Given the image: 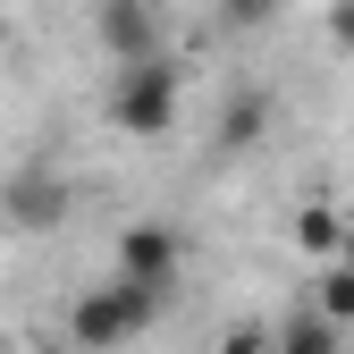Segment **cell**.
<instances>
[{"label": "cell", "mask_w": 354, "mask_h": 354, "mask_svg": "<svg viewBox=\"0 0 354 354\" xmlns=\"http://www.w3.org/2000/svg\"><path fill=\"white\" fill-rule=\"evenodd\" d=\"M177 102H186V68H177V51L136 59V68H110V84H102V118L118 127V136H136V144L169 136V127H177Z\"/></svg>", "instance_id": "6da1fadb"}, {"label": "cell", "mask_w": 354, "mask_h": 354, "mask_svg": "<svg viewBox=\"0 0 354 354\" xmlns=\"http://www.w3.org/2000/svg\"><path fill=\"white\" fill-rule=\"evenodd\" d=\"M160 304H169V287H136V279H93L76 304H68V337H76V354H110V346H136L152 321H160Z\"/></svg>", "instance_id": "7a4b0ae2"}, {"label": "cell", "mask_w": 354, "mask_h": 354, "mask_svg": "<svg viewBox=\"0 0 354 354\" xmlns=\"http://www.w3.org/2000/svg\"><path fill=\"white\" fill-rule=\"evenodd\" d=\"M0 219H9L17 236H51V228L76 219V186H68L51 160H26V169L0 177Z\"/></svg>", "instance_id": "3957f363"}, {"label": "cell", "mask_w": 354, "mask_h": 354, "mask_svg": "<svg viewBox=\"0 0 354 354\" xmlns=\"http://www.w3.org/2000/svg\"><path fill=\"white\" fill-rule=\"evenodd\" d=\"M93 34H102L110 68L160 59L169 51V0H102V9H93Z\"/></svg>", "instance_id": "277c9868"}, {"label": "cell", "mask_w": 354, "mask_h": 354, "mask_svg": "<svg viewBox=\"0 0 354 354\" xmlns=\"http://www.w3.org/2000/svg\"><path fill=\"white\" fill-rule=\"evenodd\" d=\"M110 270H118V279H136V287H169V295H177V270H186V236H177V228H160V219H136V228L118 236Z\"/></svg>", "instance_id": "5b68a950"}, {"label": "cell", "mask_w": 354, "mask_h": 354, "mask_svg": "<svg viewBox=\"0 0 354 354\" xmlns=\"http://www.w3.org/2000/svg\"><path fill=\"white\" fill-rule=\"evenodd\" d=\"M337 337H346V329H329L313 304H295V313L270 329V354H337Z\"/></svg>", "instance_id": "8992f818"}, {"label": "cell", "mask_w": 354, "mask_h": 354, "mask_svg": "<svg viewBox=\"0 0 354 354\" xmlns=\"http://www.w3.org/2000/svg\"><path fill=\"white\" fill-rule=\"evenodd\" d=\"M313 313H321L329 329H354V261H329V270H321V287H313Z\"/></svg>", "instance_id": "52a82bcc"}, {"label": "cell", "mask_w": 354, "mask_h": 354, "mask_svg": "<svg viewBox=\"0 0 354 354\" xmlns=\"http://www.w3.org/2000/svg\"><path fill=\"white\" fill-rule=\"evenodd\" d=\"M279 9H287V0H211V26L236 42V34H270Z\"/></svg>", "instance_id": "ba28073f"}, {"label": "cell", "mask_w": 354, "mask_h": 354, "mask_svg": "<svg viewBox=\"0 0 354 354\" xmlns=\"http://www.w3.org/2000/svg\"><path fill=\"white\" fill-rule=\"evenodd\" d=\"M261 127H270V102H261V93H236V102H228V118H219V144L236 152V144H253V136H261Z\"/></svg>", "instance_id": "9c48e42d"}, {"label": "cell", "mask_w": 354, "mask_h": 354, "mask_svg": "<svg viewBox=\"0 0 354 354\" xmlns=\"http://www.w3.org/2000/svg\"><path fill=\"white\" fill-rule=\"evenodd\" d=\"M295 236L313 245V253H329V261L346 253V228H337V211H304V219H295Z\"/></svg>", "instance_id": "30bf717a"}, {"label": "cell", "mask_w": 354, "mask_h": 354, "mask_svg": "<svg viewBox=\"0 0 354 354\" xmlns=\"http://www.w3.org/2000/svg\"><path fill=\"white\" fill-rule=\"evenodd\" d=\"M329 42H337V51H354V0H329Z\"/></svg>", "instance_id": "8fae6325"}, {"label": "cell", "mask_w": 354, "mask_h": 354, "mask_svg": "<svg viewBox=\"0 0 354 354\" xmlns=\"http://www.w3.org/2000/svg\"><path fill=\"white\" fill-rule=\"evenodd\" d=\"M0 34H9V17H0Z\"/></svg>", "instance_id": "7c38bea8"}, {"label": "cell", "mask_w": 354, "mask_h": 354, "mask_svg": "<svg viewBox=\"0 0 354 354\" xmlns=\"http://www.w3.org/2000/svg\"><path fill=\"white\" fill-rule=\"evenodd\" d=\"M34 354H42V346H34ZM51 354H59V346H51Z\"/></svg>", "instance_id": "4fadbf2b"}]
</instances>
